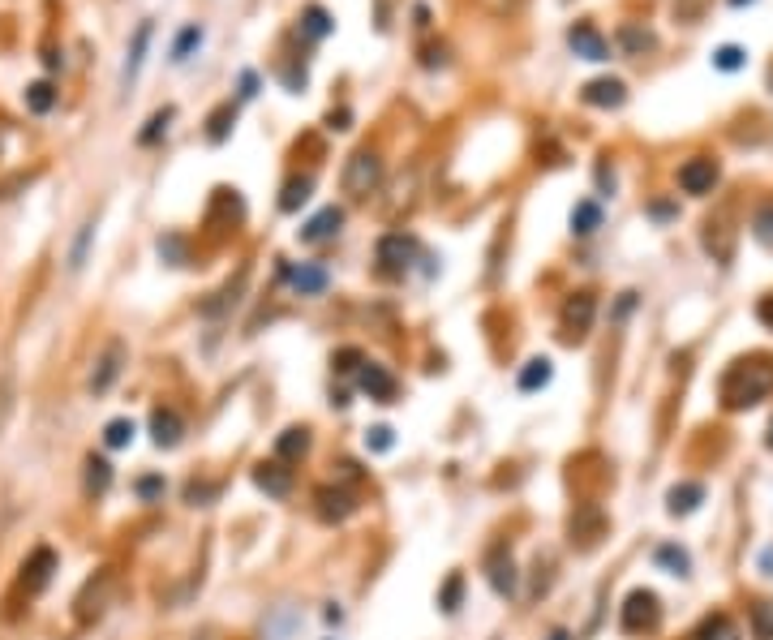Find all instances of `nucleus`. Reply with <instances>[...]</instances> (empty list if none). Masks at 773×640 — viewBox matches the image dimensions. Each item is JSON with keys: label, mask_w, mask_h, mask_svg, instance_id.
<instances>
[{"label": "nucleus", "mask_w": 773, "mask_h": 640, "mask_svg": "<svg viewBox=\"0 0 773 640\" xmlns=\"http://www.w3.org/2000/svg\"><path fill=\"white\" fill-rule=\"evenodd\" d=\"M486 580L498 597H516L520 593V572H516V558H511L507 546H494L486 555Z\"/></svg>", "instance_id": "nucleus-5"}, {"label": "nucleus", "mask_w": 773, "mask_h": 640, "mask_svg": "<svg viewBox=\"0 0 773 640\" xmlns=\"http://www.w3.org/2000/svg\"><path fill=\"white\" fill-rule=\"evenodd\" d=\"M194 48H202V26L198 22H189L181 34H177V44H172V61L181 65V61H189V52Z\"/></svg>", "instance_id": "nucleus-33"}, {"label": "nucleus", "mask_w": 773, "mask_h": 640, "mask_svg": "<svg viewBox=\"0 0 773 640\" xmlns=\"http://www.w3.org/2000/svg\"><path fill=\"white\" fill-rule=\"evenodd\" d=\"M280 276L288 279V284H293V293H301V296H323V293H327V284H331V276H327V267H323V263L284 267Z\"/></svg>", "instance_id": "nucleus-14"}, {"label": "nucleus", "mask_w": 773, "mask_h": 640, "mask_svg": "<svg viewBox=\"0 0 773 640\" xmlns=\"http://www.w3.org/2000/svg\"><path fill=\"white\" fill-rule=\"evenodd\" d=\"M619 44H623L632 56H641V52L653 48V34L641 31V26H623V31H619Z\"/></svg>", "instance_id": "nucleus-38"}, {"label": "nucleus", "mask_w": 773, "mask_h": 640, "mask_svg": "<svg viewBox=\"0 0 773 640\" xmlns=\"http://www.w3.org/2000/svg\"><path fill=\"white\" fill-rule=\"evenodd\" d=\"M666 499H671V516H688V511H696V503L705 499V486H675Z\"/></svg>", "instance_id": "nucleus-28"}, {"label": "nucleus", "mask_w": 773, "mask_h": 640, "mask_svg": "<svg viewBox=\"0 0 773 640\" xmlns=\"http://www.w3.org/2000/svg\"><path fill=\"white\" fill-rule=\"evenodd\" d=\"M460 606H464V576L451 572L443 585H439V610H443V615H456Z\"/></svg>", "instance_id": "nucleus-26"}, {"label": "nucleus", "mask_w": 773, "mask_h": 640, "mask_svg": "<svg viewBox=\"0 0 773 640\" xmlns=\"http://www.w3.org/2000/svg\"><path fill=\"white\" fill-rule=\"evenodd\" d=\"M310 451V430L305 426H288L275 439V460H284V464H293V460H301Z\"/></svg>", "instance_id": "nucleus-20"}, {"label": "nucleus", "mask_w": 773, "mask_h": 640, "mask_svg": "<svg viewBox=\"0 0 773 640\" xmlns=\"http://www.w3.org/2000/svg\"><path fill=\"white\" fill-rule=\"evenodd\" d=\"M314 511L323 525H344L348 516L357 511V499L344 490V486H318L314 490Z\"/></svg>", "instance_id": "nucleus-6"}, {"label": "nucleus", "mask_w": 773, "mask_h": 640, "mask_svg": "<svg viewBox=\"0 0 773 640\" xmlns=\"http://www.w3.org/2000/svg\"><path fill=\"white\" fill-rule=\"evenodd\" d=\"M344 194H353V198H365V194H374L379 189V181H382V160H379V150H357L353 160L344 164Z\"/></svg>", "instance_id": "nucleus-3"}, {"label": "nucleus", "mask_w": 773, "mask_h": 640, "mask_svg": "<svg viewBox=\"0 0 773 640\" xmlns=\"http://www.w3.org/2000/svg\"><path fill=\"white\" fill-rule=\"evenodd\" d=\"M713 185H718V164L709 155H696V160L679 168V189L683 194H709Z\"/></svg>", "instance_id": "nucleus-15"}, {"label": "nucleus", "mask_w": 773, "mask_h": 640, "mask_svg": "<svg viewBox=\"0 0 773 640\" xmlns=\"http://www.w3.org/2000/svg\"><path fill=\"white\" fill-rule=\"evenodd\" d=\"M112 490V464L103 456H86V494H108Z\"/></svg>", "instance_id": "nucleus-24"}, {"label": "nucleus", "mask_w": 773, "mask_h": 640, "mask_svg": "<svg viewBox=\"0 0 773 640\" xmlns=\"http://www.w3.org/2000/svg\"><path fill=\"white\" fill-rule=\"evenodd\" d=\"M172 116H177L172 108H159V112H155V116L147 121V130L138 133V142H142V147H150V142H159V138L168 133V121H172Z\"/></svg>", "instance_id": "nucleus-36"}, {"label": "nucleus", "mask_w": 773, "mask_h": 640, "mask_svg": "<svg viewBox=\"0 0 773 640\" xmlns=\"http://www.w3.org/2000/svg\"><path fill=\"white\" fill-rule=\"evenodd\" d=\"M593 314H597V296L593 293H572L563 305V335L567 340H585L593 327Z\"/></svg>", "instance_id": "nucleus-7"}, {"label": "nucleus", "mask_w": 773, "mask_h": 640, "mask_svg": "<svg viewBox=\"0 0 773 640\" xmlns=\"http://www.w3.org/2000/svg\"><path fill=\"white\" fill-rule=\"evenodd\" d=\"M752 615H757V632H760V640H773V619H769V606L760 602V606H752Z\"/></svg>", "instance_id": "nucleus-43"}, {"label": "nucleus", "mask_w": 773, "mask_h": 640, "mask_svg": "<svg viewBox=\"0 0 773 640\" xmlns=\"http://www.w3.org/2000/svg\"><path fill=\"white\" fill-rule=\"evenodd\" d=\"M301 26H305V34H310V39H323V34H331V26H335V22L327 17V9L310 5V9H305V17H301Z\"/></svg>", "instance_id": "nucleus-35"}, {"label": "nucleus", "mask_w": 773, "mask_h": 640, "mask_svg": "<svg viewBox=\"0 0 773 640\" xmlns=\"http://www.w3.org/2000/svg\"><path fill=\"white\" fill-rule=\"evenodd\" d=\"M395 447V430L391 426H370L365 430V451H374V456H387Z\"/></svg>", "instance_id": "nucleus-37"}, {"label": "nucleus", "mask_w": 773, "mask_h": 640, "mask_svg": "<svg viewBox=\"0 0 773 640\" xmlns=\"http://www.w3.org/2000/svg\"><path fill=\"white\" fill-rule=\"evenodd\" d=\"M701 5H705V0H688V5H675L679 22H696V17H701Z\"/></svg>", "instance_id": "nucleus-44"}, {"label": "nucleus", "mask_w": 773, "mask_h": 640, "mask_svg": "<svg viewBox=\"0 0 773 640\" xmlns=\"http://www.w3.org/2000/svg\"><path fill=\"white\" fill-rule=\"evenodd\" d=\"M550 640H572V636H567V632L559 627V632H550Z\"/></svg>", "instance_id": "nucleus-48"}, {"label": "nucleus", "mask_w": 773, "mask_h": 640, "mask_svg": "<svg viewBox=\"0 0 773 640\" xmlns=\"http://www.w3.org/2000/svg\"><path fill=\"white\" fill-rule=\"evenodd\" d=\"M232 121H237V108H232V103H219V108L211 112V121H207V125H211L207 138H211V142H224V138L232 133Z\"/></svg>", "instance_id": "nucleus-31"}, {"label": "nucleus", "mask_w": 773, "mask_h": 640, "mask_svg": "<svg viewBox=\"0 0 773 640\" xmlns=\"http://www.w3.org/2000/svg\"><path fill=\"white\" fill-rule=\"evenodd\" d=\"M769 447H773V430H769Z\"/></svg>", "instance_id": "nucleus-50"}, {"label": "nucleus", "mask_w": 773, "mask_h": 640, "mask_svg": "<svg viewBox=\"0 0 773 640\" xmlns=\"http://www.w3.org/2000/svg\"><path fill=\"white\" fill-rule=\"evenodd\" d=\"M713 65L726 69V73H735V69H743V52L735 48V44H726V48L713 52Z\"/></svg>", "instance_id": "nucleus-40"}, {"label": "nucleus", "mask_w": 773, "mask_h": 640, "mask_svg": "<svg viewBox=\"0 0 773 640\" xmlns=\"http://www.w3.org/2000/svg\"><path fill=\"white\" fill-rule=\"evenodd\" d=\"M133 494H138L142 503H164L168 481L159 473H147V477H138V481H133Z\"/></svg>", "instance_id": "nucleus-32"}, {"label": "nucleus", "mask_w": 773, "mask_h": 640, "mask_svg": "<svg viewBox=\"0 0 773 640\" xmlns=\"http://www.w3.org/2000/svg\"><path fill=\"white\" fill-rule=\"evenodd\" d=\"M133 439H138V422H133V417H112V422L103 426V447H108V451H125Z\"/></svg>", "instance_id": "nucleus-21"}, {"label": "nucleus", "mask_w": 773, "mask_h": 640, "mask_svg": "<svg viewBox=\"0 0 773 640\" xmlns=\"http://www.w3.org/2000/svg\"><path fill=\"white\" fill-rule=\"evenodd\" d=\"M150 34H155V26H150V22H142V26L133 31L130 56H125V69H121V86H125V91H130V86H133V78H138V69H142V61H147Z\"/></svg>", "instance_id": "nucleus-18"}, {"label": "nucleus", "mask_w": 773, "mask_h": 640, "mask_svg": "<svg viewBox=\"0 0 773 640\" xmlns=\"http://www.w3.org/2000/svg\"><path fill=\"white\" fill-rule=\"evenodd\" d=\"M52 103H56V91H52V82H34V86H26V108L31 112H52Z\"/></svg>", "instance_id": "nucleus-34"}, {"label": "nucleus", "mask_w": 773, "mask_h": 640, "mask_svg": "<svg viewBox=\"0 0 773 640\" xmlns=\"http://www.w3.org/2000/svg\"><path fill=\"white\" fill-rule=\"evenodd\" d=\"M52 572H56V555H52L48 546H39V550H31L26 555V563H22V589L31 593H43L48 589V580H52Z\"/></svg>", "instance_id": "nucleus-13"}, {"label": "nucleus", "mask_w": 773, "mask_h": 640, "mask_svg": "<svg viewBox=\"0 0 773 640\" xmlns=\"http://www.w3.org/2000/svg\"><path fill=\"white\" fill-rule=\"evenodd\" d=\"M91 246H95V215H91L82 228H78L73 246H69V271H82V267H86V254H91Z\"/></svg>", "instance_id": "nucleus-25"}, {"label": "nucleus", "mask_w": 773, "mask_h": 640, "mask_svg": "<svg viewBox=\"0 0 773 640\" xmlns=\"http://www.w3.org/2000/svg\"><path fill=\"white\" fill-rule=\"evenodd\" d=\"M773 392V362L769 357H752V362H735L722 374V400L726 409H752Z\"/></svg>", "instance_id": "nucleus-1"}, {"label": "nucleus", "mask_w": 773, "mask_h": 640, "mask_svg": "<svg viewBox=\"0 0 773 640\" xmlns=\"http://www.w3.org/2000/svg\"><path fill=\"white\" fill-rule=\"evenodd\" d=\"M580 99L589 103V108H619L627 99V86L619 82V78H597V82H589L585 91H580Z\"/></svg>", "instance_id": "nucleus-17"}, {"label": "nucleus", "mask_w": 773, "mask_h": 640, "mask_svg": "<svg viewBox=\"0 0 773 640\" xmlns=\"http://www.w3.org/2000/svg\"><path fill=\"white\" fill-rule=\"evenodd\" d=\"M310 194H314V177H293V181L284 185V194H280V211L296 215L305 202H310Z\"/></svg>", "instance_id": "nucleus-23"}, {"label": "nucleus", "mask_w": 773, "mask_h": 640, "mask_svg": "<svg viewBox=\"0 0 773 640\" xmlns=\"http://www.w3.org/2000/svg\"><path fill=\"white\" fill-rule=\"evenodd\" d=\"M365 357L357 353V348H340L335 353V374H357V365H362Z\"/></svg>", "instance_id": "nucleus-42"}, {"label": "nucleus", "mask_w": 773, "mask_h": 640, "mask_svg": "<svg viewBox=\"0 0 773 640\" xmlns=\"http://www.w3.org/2000/svg\"><path fill=\"white\" fill-rule=\"evenodd\" d=\"M125 365H130V344L125 340H108V344L99 348L95 365H91V378H86V392L91 395H108L121 383L125 374Z\"/></svg>", "instance_id": "nucleus-2"}, {"label": "nucleus", "mask_w": 773, "mask_h": 640, "mask_svg": "<svg viewBox=\"0 0 773 640\" xmlns=\"http://www.w3.org/2000/svg\"><path fill=\"white\" fill-rule=\"evenodd\" d=\"M215 499H219V481H207V477L185 481V503H189V508H211Z\"/></svg>", "instance_id": "nucleus-27"}, {"label": "nucleus", "mask_w": 773, "mask_h": 640, "mask_svg": "<svg viewBox=\"0 0 773 640\" xmlns=\"http://www.w3.org/2000/svg\"><path fill=\"white\" fill-rule=\"evenodd\" d=\"M327 640H331V636H327Z\"/></svg>", "instance_id": "nucleus-52"}, {"label": "nucleus", "mask_w": 773, "mask_h": 640, "mask_svg": "<svg viewBox=\"0 0 773 640\" xmlns=\"http://www.w3.org/2000/svg\"><path fill=\"white\" fill-rule=\"evenodd\" d=\"M691 640H739V632H735V624H730L726 615H713V619L701 624V632H696Z\"/></svg>", "instance_id": "nucleus-30"}, {"label": "nucleus", "mask_w": 773, "mask_h": 640, "mask_svg": "<svg viewBox=\"0 0 773 640\" xmlns=\"http://www.w3.org/2000/svg\"><path fill=\"white\" fill-rule=\"evenodd\" d=\"M757 318L765 323V327L773 331V293L769 296H760V305H757Z\"/></svg>", "instance_id": "nucleus-45"}, {"label": "nucleus", "mask_w": 773, "mask_h": 640, "mask_svg": "<svg viewBox=\"0 0 773 640\" xmlns=\"http://www.w3.org/2000/svg\"><path fill=\"white\" fill-rule=\"evenodd\" d=\"M567 44H572V52H576L580 61H610V44L593 31L589 22L572 26V31H567Z\"/></svg>", "instance_id": "nucleus-16"}, {"label": "nucleus", "mask_w": 773, "mask_h": 640, "mask_svg": "<svg viewBox=\"0 0 773 640\" xmlns=\"http://www.w3.org/2000/svg\"><path fill=\"white\" fill-rule=\"evenodd\" d=\"M597 228H602V207L593 198H580L576 207H572V232L576 237H593Z\"/></svg>", "instance_id": "nucleus-22"}, {"label": "nucleus", "mask_w": 773, "mask_h": 640, "mask_svg": "<svg viewBox=\"0 0 773 640\" xmlns=\"http://www.w3.org/2000/svg\"><path fill=\"white\" fill-rule=\"evenodd\" d=\"M254 486L266 499H288L293 494V469L284 460H263V464H254Z\"/></svg>", "instance_id": "nucleus-11"}, {"label": "nucleus", "mask_w": 773, "mask_h": 640, "mask_svg": "<svg viewBox=\"0 0 773 640\" xmlns=\"http://www.w3.org/2000/svg\"><path fill=\"white\" fill-rule=\"evenodd\" d=\"M254 86H258V78H254V73H241V99H254V95H258Z\"/></svg>", "instance_id": "nucleus-47"}, {"label": "nucleus", "mask_w": 773, "mask_h": 640, "mask_svg": "<svg viewBox=\"0 0 773 640\" xmlns=\"http://www.w3.org/2000/svg\"><path fill=\"white\" fill-rule=\"evenodd\" d=\"M752 237H757L760 246H769V249H773V207H765V211L752 219Z\"/></svg>", "instance_id": "nucleus-39"}, {"label": "nucleus", "mask_w": 773, "mask_h": 640, "mask_svg": "<svg viewBox=\"0 0 773 640\" xmlns=\"http://www.w3.org/2000/svg\"><path fill=\"white\" fill-rule=\"evenodd\" d=\"M769 86H773V78H769Z\"/></svg>", "instance_id": "nucleus-51"}, {"label": "nucleus", "mask_w": 773, "mask_h": 640, "mask_svg": "<svg viewBox=\"0 0 773 640\" xmlns=\"http://www.w3.org/2000/svg\"><path fill=\"white\" fill-rule=\"evenodd\" d=\"M357 392H362L365 400H374V404H395L400 378H395L382 362H362L357 365Z\"/></svg>", "instance_id": "nucleus-4"}, {"label": "nucleus", "mask_w": 773, "mask_h": 640, "mask_svg": "<svg viewBox=\"0 0 773 640\" xmlns=\"http://www.w3.org/2000/svg\"><path fill=\"white\" fill-rule=\"evenodd\" d=\"M181 439H185V417L172 404H159L150 412V443L159 451H172V447H181Z\"/></svg>", "instance_id": "nucleus-9"}, {"label": "nucleus", "mask_w": 773, "mask_h": 640, "mask_svg": "<svg viewBox=\"0 0 773 640\" xmlns=\"http://www.w3.org/2000/svg\"><path fill=\"white\" fill-rule=\"evenodd\" d=\"M550 378H555V362L550 357H533V362H525V370L516 374V387L525 395L542 392V387H550Z\"/></svg>", "instance_id": "nucleus-19"}, {"label": "nucleus", "mask_w": 773, "mask_h": 640, "mask_svg": "<svg viewBox=\"0 0 773 640\" xmlns=\"http://www.w3.org/2000/svg\"><path fill=\"white\" fill-rule=\"evenodd\" d=\"M653 563L658 567H671V576H688V550H679L675 542H666V546H658V555H653Z\"/></svg>", "instance_id": "nucleus-29"}, {"label": "nucleus", "mask_w": 773, "mask_h": 640, "mask_svg": "<svg viewBox=\"0 0 773 640\" xmlns=\"http://www.w3.org/2000/svg\"><path fill=\"white\" fill-rule=\"evenodd\" d=\"M658 619H662V606H658V597L649 589H636L632 597H627V606H623V632H653L658 627Z\"/></svg>", "instance_id": "nucleus-8"}, {"label": "nucleus", "mask_w": 773, "mask_h": 640, "mask_svg": "<svg viewBox=\"0 0 773 640\" xmlns=\"http://www.w3.org/2000/svg\"><path fill=\"white\" fill-rule=\"evenodd\" d=\"M340 228H344V211H340V207H323L310 224L296 228V241H301V246H323V241H331V237H340Z\"/></svg>", "instance_id": "nucleus-12"}, {"label": "nucleus", "mask_w": 773, "mask_h": 640, "mask_svg": "<svg viewBox=\"0 0 773 640\" xmlns=\"http://www.w3.org/2000/svg\"><path fill=\"white\" fill-rule=\"evenodd\" d=\"M159 254H164V258H172V267H185V241H181V237H172V232H168V237H159Z\"/></svg>", "instance_id": "nucleus-41"}, {"label": "nucleus", "mask_w": 773, "mask_h": 640, "mask_svg": "<svg viewBox=\"0 0 773 640\" xmlns=\"http://www.w3.org/2000/svg\"><path fill=\"white\" fill-rule=\"evenodd\" d=\"M730 5H748V0H730Z\"/></svg>", "instance_id": "nucleus-49"}, {"label": "nucleus", "mask_w": 773, "mask_h": 640, "mask_svg": "<svg viewBox=\"0 0 773 640\" xmlns=\"http://www.w3.org/2000/svg\"><path fill=\"white\" fill-rule=\"evenodd\" d=\"M323 619H327V624H344V606H340V602H327V610H323Z\"/></svg>", "instance_id": "nucleus-46"}, {"label": "nucleus", "mask_w": 773, "mask_h": 640, "mask_svg": "<svg viewBox=\"0 0 773 640\" xmlns=\"http://www.w3.org/2000/svg\"><path fill=\"white\" fill-rule=\"evenodd\" d=\"M412 258H417V241L412 237H404V232H387L379 241V263L382 271H391V276H404L412 267Z\"/></svg>", "instance_id": "nucleus-10"}]
</instances>
